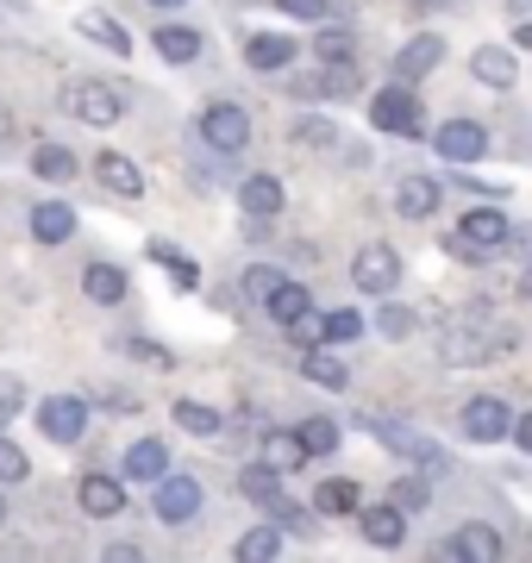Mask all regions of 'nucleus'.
I'll return each instance as SVG.
<instances>
[{"label": "nucleus", "instance_id": "obj_35", "mask_svg": "<svg viewBox=\"0 0 532 563\" xmlns=\"http://www.w3.org/2000/svg\"><path fill=\"white\" fill-rule=\"evenodd\" d=\"M151 257L169 269V282H176V288H195V282H201V276H195V263H188L182 251H169V244H151Z\"/></svg>", "mask_w": 532, "mask_h": 563}, {"label": "nucleus", "instance_id": "obj_18", "mask_svg": "<svg viewBox=\"0 0 532 563\" xmlns=\"http://www.w3.org/2000/svg\"><path fill=\"white\" fill-rule=\"evenodd\" d=\"M239 207H245V220H276V213H282V181L276 176H245Z\"/></svg>", "mask_w": 532, "mask_h": 563}, {"label": "nucleus", "instance_id": "obj_10", "mask_svg": "<svg viewBox=\"0 0 532 563\" xmlns=\"http://www.w3.org/2000/svg\"><path fill=\"white\" fill-rule=\"evenodd\" d=\"M439 57H445V38H439V32L408 38L401 51H395V81H426L432 69H439Z\"/></svg>", "mask_w": 532, "mask_h": 563}, {"label": "nucleus", "instance_id": "obj_38", "mask_svg": "<svg viewBox=\"0 0 532 563\" xmlns=\"http://www.w3.org/2000/svg\"><path fill=\"white\" fill-rule=\"evenodd\" d=\"M20 407H25V383H20V376H13V369H0V426L13 420Z\"/></svg>", "mask_w": 532, "mask_h": 563}, {"label": "nucleus", "instance_id": "obj_23", "mask_svg": "<svg viewBox=\"0 0 532 563\" xmlns=\"http://www.w3.org/2000/svg\"><path fill=\"white\" fill-rule=\"evenodd\" d=\"M470 69H476L483 88H513V69H520V63H513V51H501V44H483L470 57Z\"/></svg>", "mask_w": 532, "mask_h": 563}, {"label": "nucleus", "instance_id": "obj_4", "mask_svg": "<svg viewBox=\"0 0 532 563\" xmlns=\"http://www.w3.org/2000/svg\"><path fill=\"white\" fill-rule=\"evenodd\" d=\"M69 113L82 125H95V132H107V125H120L125 101H120V88H107V81H76L69 88Z\"/></svg>", "mask_w": 532, "mask_h": 563}, {"label": "nucleus", "instance_id": "obj_45", "mask_svg": "<svg viewBox=\"0 0 532 563\" xmlns=\"http://www.w3.org/2000/svg\"><path fill=\"white\" fill-rule=\"evenodd\" d=\"M513 44H527V51H532V25H520V32H513Z\"/></svg>", "mask_w": 532, "mask_h": 563}, {"label": "nucleus", "instance_id": "obj_7", "mask_svg": "<svg viewBox=\"0 0 532 563\" xmlns=\"http://www.w3.org/2000/svg\"><path fill=\"white\" fill-rule=\"evenodd\" d=\"M301 339L332 344V351H339V344H357V339H364V313H357V307H332V313H308V320H301Z\"/></svg>", "mask_w": 532, "mask_h": 563}, {"label": "nucleus", "instance_id": "obj_15", "mask_svg": "<svg viewBox=\"0 0 532 563\" xmlns=\"http://www.w3.org/2000/svg\"><path fill=\"white\" fill-rule=\"evenodd\" d=\"M125 476L157 488V483L169 476V444H164V439H138L132 451H125Z\"/></svg>", "mask_w": 532, "mask_h": 563}, {"label": "nucleus", "instance_id": "obj_16", "mask_svg": "<svg viewBox=\"0 0 532 563\" xmlns=\"http://www.w3.org/2000/svg\"><path fill=\"white\" fill-rule=\"evenodd\" d=\"M264 307H269V320L301 325L313 313V295H308V282H276V288L264 295Z\"/></svg>", "mask_w": 532, "mask_h": 563}, {"label": "nucleus", "instance_id": "obj_13", "mask_svg": "<svg viewBox=\"0 0 532 563\" xmlns=\"http://www.w3.org/2000/svg\"><path fill=\"white\" fill-rule=\"evenodd\" d=\"M357 526H364V539L369 544H383V551H395V544L408 539V514L401 507H357Z\"/></svg>", "mask_w": 532, "mask_h": 563}, {"label": "nucleus", "instance_id": "obj_17", "mask_svg": "<svg viewBox=\"0 0 532 563\" xmlns=\"http://www.w3.org/2000/svg\"><path fill=\"white\" fill-rule=\"evenodd\" d=\"M32 239H38V244H69V239H76V207L38 201V207H32Z\"/></svg>", "mask_w": 532, "mask_h": 563}, {"label": "nucleus", "instance_id": "obj_41", "mask_svg": "<svg viewBox=\"0 0 532 563\" xmlns=\"http://www.w3.org/2000/svg\"><path fill=\"white\" fill-rule=\"evenodd\" d=\"M132 357L151 363V369H169V363H176V357L164 351V344H151V339H132Z\"/></svg>", "mask_w": 532, "mask_h": 563}, {"label": "nucleus", "instance_id": "obj_14", "mask_svg": "<svg viewBox=\"0 0 532 563\" xmlns=\"http://www.w3.org/2000/svg\"><path fill=\"white\" fill-rule=\"evenodd\" d=\"M439 551L457 558V563H495V558H501V532H489V526H464V532L445 539Z\"/></svg>", "mask_w": 532, "mask_h": 563}, {"label": "nucleus", "instance_id": "obj_2", "mask_svg": "<svg viewBox=\"0 0 532 563\" xmlns=\"http://www.w3.org/2000/svg\"><path fill=\"white\" fill-rule=\"evenodd\" d=\"M38 432L51 444H76L88 432V401L82 395H44L38 401Z\"/></svg>", "mask_w": 532, "mask_h": 563}, {"label": "nucleus", "instance_id": "obj_47", "mask_svg": "<svg viewBox=\"0 0 532 563\" xmlns=\"http://www.w3.org/2000/svg\"><path fill=\"white\" fill-rule=\"evenodd\" d=\"M0 526H7V495H0Z\"/></svg>", "mask_w": 532, "mask_h": 563}, {"label": "nucleus", "instance_id": "obj_39", "mask_svg": "<svg viewBox=\"0 0 532 563\" xmlns=\"http://www.w3.org/2000/svg\"><path fill=\"white\" fill-rule=\"evenodd\" d=\"M276 13H288V20H332L326 0H276Z\"/></svg>", "mask_w": 532, "mask_h": 563}, {"label": "nucleus", "instance_id": "obj_29", "mask_svg": "<svg viewBox=\"0 0 532 563\" xmlns=\"http://www.w3.org/2000/svg\"><path fill=\"white\" fill-rule=\"evenodd\" d=\"M239 495H251V501H264V507H282V470H269V463L245 470L239 476Z\"/></svg>", "mask_w": 532, "mask_h": 563}, {"label": "nucleus", "instance_id": "obj_24", "mask_svg": "<svg viewBox=\"0 0 532 563\" xmlns=\"http://www.w3.org/2000/svg\"><path fill=\"white\" fill-rule=\"evenodd\" d=\"M245 63L251 69H288V63H295V38L257 32V38H245Z\"/></svg>", "mask_w": 532, "mask_h": 563}, {"label": "nucleus", "instance_id": "obj_9", "mask_svg": "<svg viewBox=\"0 0 532 563\" xmlns=\"http://www.w3.org/2000/svg\"><path fill=\"white\" fill-rule=\"evenodd\" d=\"M464 432H470L476 444H501V439L513 432L508 401H495V395H476V401H464Z\"/></svg>", "mask_w": 532, "mask_h": 563}, {"label": "nucleus", "instance_id": "obj_12", "mask_svg": "<svg viewBox=\"0 0 532 563\" xmlns=\"http://www.w3.org/2000/svg\"><path fill=\"white\" fill-rule=\"evenodd\" d=\"M457 244H464V251H495V244H508L501 207H470V213L457 220Z\"/></svg>", "mask_w": 532, "mask_h": 563}, {"label": "nucleus", "instance_id": "obj_27", "mask_svg": "<svg viewBox=\"0 0 532 563\" xmlns=\"http://www.w3.org/2000/svg\"><path fill=\"white\" fill-rule=\"evenodd\" d=\"M269 558H282V526H276V520L251 526L245 539H239V563H269Z\"/></svg>", "mask_w": 532, "mask_h": 563}, {"label": "nucleus", "instance_id": "obj_8", "mask_svg": "<svg viewBox=\"0 0 532 563\" xmlns=\"http://www.w3.org/2000/svg\"><path fill=\"white\" fill-rule=\"evenodd\" d=\"M432 151H439L445 163H476L483 151H489V132H483L476 120H445L439 132H432Z\"/></svg>", "mask_w": 532, "mask_h": 563}, {"label": "nucleus", "instance_id": "obj_5", "mask_svg": "<svg viewBox=\"0 0 532 563\" xmlns=\"http://www.w3.org/2000/svg\"><path fill=\"white\" fill-rule=\"evenodd\" d=\"M195 514H201V476L169 470L164 483H157V520H164V526H188Z\"/></svg>", "mask_w": 532, "mask_h": 563}, {"label": "nucleus", "instance_id": "obj_1", "mask_svg": "<svg viewBox=\"0 0 532 563\" xmlns=\"http://www.w3.org/2000/svg\"><path fill=\"white\" fill-rule=\"evenodd\" d=\"M369 125L389 132V139H420V132H426V113H420V101L408 95V81H395V88H383V95L369 101Z\"/></svg>", "mask_w": 532, "mask_h": 563}, {"label": "nucleus", "instance_id": "obj_42", "mask_svg": "<svg viewBox=\"0 0 532 563\" xmlns=\"http://www.w3.org/2000/svg\"><path fill=\"white\" fill-rule=\"evenodd\" d=\"M395 507H401V514H413V507H426V483H395Z\"/></svg>", "mask_w": 532, "mask_h": 563}, {"label": "nucleus", "instance_id": "obj_26", "mask_svg": "<svg viewBox=\"0 0 532 563\" xmlns=\"http://www.w3.org/2000/svg\"><path fill=\"white\" fill-rule=\"evenodd\" d=\"M264 463L269 470H301L308 463V444H301V432H264Z\"/></svg>", "mask_w": 532, "mask_h": 563}, {"label": "nucleus", "instance_id": "obj_22", "mask_svg": "<svg viewBox=\"0 0 532 563\" xmlns=\"http://www.w3.org/2000/svg\"><path fill=\"white\" fill-rule=\"evenodd\" d=\"M76 32H82L88 44H101V51H113V57H132V38H125L120 25H113V13H101V7H88L82 20H76Z\"/></svg>", "mask_w": 532, "mask_h": 563}, {"label": "nucleus", "instance_id": "obj_11", "mask_svg": "<svg viewBox=\"0 0 532 563\" xmlns=\"http://www.w3.org/2000/svg\"><path fill=\"white\" fill-rule=\"evenodd\" d=\"M76 501H82L88 520H120L125 514V483L120 476H82V483H76Z\"/></svg>", "mask_w": 532, "mask_h": 563}, {"label": "nucleus", "instance_id": "obj_33", "mask_svg": "<svg viewBox=\"0 0 532 563\" xmlns=\"http://www.w3.org/2000/svg\"><path fill=\"white\" fill-rule=\"evenodd\" d=\"M157 51H164L169 63H195V57H201V32H188V25H164V32H157Z\"/></svg>", "mask_w": 532, "mask_h": 563}, {"label": "nucleus", "instance_id": "obj_37", "mask_svg": "<svg viewBox=\"0 0 532 563\" xmlns=\"http://www.w3.org/2000/svg\"><path fill=\"white\" fill-rule=\"evenodd\" d=\"M376 332H383V339H413V313L408 307H383V313H376Z\"/></svg>", "mask_w": 532, "mask_h": 563}, {"label": "nucleus", "instance_id": "obj_46", "mask_svg": "<svg viewBox=\"0 0 532 563\" xmlns=\"http://www.w3.org/2000/svg\"><path fill=\"white\" fill-rule=\"evenodd\" d=\"M151 7H182V0H151Z\"/></svg>", "mask_w": 532, "mask_h": 563}, {"label": "nucleus", "instance_id": "obj_44", "mask_svg": "<svg viewBox=\"0 0 532 563\" xmlns=\"http://www.w3.org/2000/svg\"><path fill=\"white\" fill-rule=\"evenodd\" d=\"M513 444L532 457V413H513Z\"/></svg>", "mask_w": 532, "mask_h": 563}, {"label": "nucleus", "instance_id": "obj_19", "mask_svg": "<svg viewBox=\"0 0 532 563\" xmlns=\"http://www.w3.org/2000/svg\"><path fill=\"white\" fill-rule=\"evenodd\" d=\"M95 176L120 195V201H138L144 195V176H138V163L132 157H120V151H101V163H95Z\"/></svg>", "mask_w": 532, "mask_h": 563}, {"label": "nucleus", "instance_id": "obj_31", "mask_svg": "<svg viewBox=\"0 0 532 563\" xmlns=\"http://www.w3.org/2000/svg\"><path fill=\"white\" fill-rule=\"evenodd\" d=\"M32 176L38 181H69L76 176V157H69L63 144H38V151H32Z\"/></svg>", "mask_w": 532, "mask_h": 563}, {"label": "nucleus", "instance_id": "obj_20", "mask_svg": "<svg viewBox=\"0 0 532 563\" xmlns=\"http://www.w3.org/2000/svg\"><path fill=\"white\" fill-rule=\"evenodd\" d=\"M82 295H88L95 307L125 301V269H120V263H101V257H95V263L82 269Z\"/></svg>", "mask_w": 532, "mask_h": 563}, {"label": "nucleus", "instance_id": "obj_28", "mask_svg": "<svg viewBox=\"0 0 532 563\" xmlns=\"http://www.w3.org/2000/svg\"><path fill=\"white\" fill-rule=\"evenodd\" d=\"M295 432H301V444H308V457H332V451H339V439H345V432H339V420H326V413H308Z\"/></svg>", "mask_w": 532, "mask_h": 563}, {"label": "nucleus", "instance_id": "obj_25", "mask_svg": "<svg viewBox=\"0 0 532 563\" xmlns=\"http://www.w3.org/2000/svg\"><path fill=\"white\" fill-rule=\"evenodd\" d=\"M301 376H308V383H320V388H332V395H339V388H351V369L332 357V344H320V351H308V357H301Z\"/></svg>", "mask_w": 532, "mask_h": 563}, {"label": "nucleus", "instance_id": "obj_21", "mask_svg": "<svg viewBox=\"0 0 532 563\" xmlns=\"http://www.w3.org/2000/svg\"><path fill=\"white\" fill-rule=\"evenodd\" d=\"M395 207H401V220H432V207H439V181L432 176H401Z\"/></svg>", "mask_w": 532, "mask_h": 563}, {"label": "nucleus", "instance_id": "obj_6", "mask_svg": "<svg viewBox=\"0 0 532 563\" xmlns=\"http://www.w3.org/2000/svg\"><path fill=\"white\" fill-rule=\"evenodd\" d=\"M351 282H357L364 295H395V282H401V257H395L389 244H364L357 263H351Z\"/></svg>", "mask_w": 532, "mask_h": 563}, {"label": "nucleus", "instance_id": "obj_40", "mask_svg": "<svg viewBox=\"0 0 532 563\" xmlns=\"http://www.w3.org/2000/svg\"><path fill=\"white\" fill-rule=\"evenodd\" d=\"M339 132H332V120H301L295 125V144H332Z\"/></svg>", "mask_w": 532, "mask_h": 563}, {"label": "nucleus", "instance_id": "obj_43", "mask_svg": "<svg viewBox=\"0 0 532 563\" xmlns=\"http://www.w3.org/2000/svg\"><path fill=\"white\" fill-rule=\"evenodd\" d=\"M276 282H282L276 269H245V295H257V301H264V295L276 288Z\"/></svg>", "mask_w": 532, "mask_h": 563}, {"label": "nucleus", "instance_id": "obj_3", "mask_svg": "<svg viewBox=\"0 0 532 563\" xmlns=\"http://www.w3.org/2000/svg\"><path fill=\"white\" fill-rule=\"evenodd\" d=\"M201 139L213 144V151H245L251 144V113L245 107H232V101H213V107H201Z\"/></svg>", "mask_w": 532, "mask_h": 563}, {"label": "nucleus", "instance_id": "obj_36", "mask_svg": "<svg viewBox=\"0 0 532 563\" xmlns=\"http://www.w3.org/2000/svg\"><path fill=\"white\" fill-rule=\"evenodd\" d=\"M313 51H320V63H351V57H357V44H351V32H339V25H326Z\"/></svg>", "mask_w": 532, "mask_h": 563}, {"label": "nucleus", "instance_id": "obj_32", "mask_svg": "<svg viewBox=\"0 0 532 563\" xmlns=\"http://www.w3.org/2000/svg\"><path fill=\"white\" fill-rule=\"evenodd\" d=\"M176 426H182V432H195V439H220L225 420L207 401H176Z\"/></svg>", "mask_w": 532, "mask_h": 563}, {"label": "nucleus", "instance_id": "obj_30", "mask_svg": "<svg viewBox=\"0 0 532 563\" xmlns=\"http://www.w3.org/2000/svg\"><path fill=\"white\" fill-rule=\"evenodd\" d=\"M313 507H320V514H357V507H364V488L345 483V476H332V483H320Z\"/></svg>", "mask_w": 532, "mask_h": 563}, {"label": "nucleus", "instance_id": "obj_34", "mask_svg": "<svg viewBox=\"0 0 532 563\" xmlns=\"http://www.w3.org/2000/svg\"><path fill=\"white\" fill-rule=\"evenodd\" d=\"M25 476H32V457H25L20 444H13V439H7V432H0V488L25 483Z\"/></svg>", "mask_w": 532, "mask_h": 563}]
</instances>
